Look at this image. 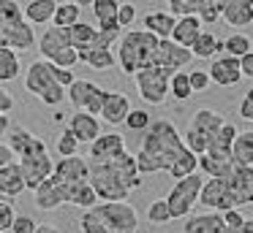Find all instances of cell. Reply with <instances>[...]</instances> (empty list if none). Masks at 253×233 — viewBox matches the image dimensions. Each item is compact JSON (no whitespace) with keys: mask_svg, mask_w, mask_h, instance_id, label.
I'll use <instances>...</instances> for the list:
<instances>
[{"mask_svg":"<svg viewBox=\"0 0 253 233\" xmlns=\"http://www.w3.org/2000/svg\"><path fill=\"white\" fill-rule=\"evenodd\" d=\"M90 187L95 190L98 200H128L133 190L142 187V173L136 168V157L128 149L117 152L109 160H87Z\"/></svg>","mask_w":253,"mask_h":233,"instance_id":"cell-1","label":"cell"},{"mask_svg":"<svg viewBox=\"0 0 253 233\" xmlns=\"http://www.w3.org/2000/svg\"><path fill=\"white\" fill-rule=\"evenodd\" d=\"M188 146L182 141V135L177 133L174 122L169 119H155L144 128V138L142 146L133 157H136V168L139 173H158V171H169L182 155H188Z\"/></svg>","mask_w":253,"mask_h":233,"instance_id":"cell-2","label":"cell"},{"mask_svg":"<svg viewBox=\"0 0 253 233\" xmlns=\"http://www.w3.org/2000/svg\"><path fill=\"white\" fill-rule=\"evenodd\" d=\"M199 203H204L212 211L240 209V206L253 203V168L234 166L226 176L204 179L199 190Z\"/></svg>","mask_w":253,"mask_h":233,"instance_id":"cell-3","label":"cell"},{"mask_svg":"<svg viewBox=\"0 0 253 233\" xmlns=\"http://www.w3.org/2000/svg\"><path fill=\"white\" fill-rule=\"evenodd\" d=\"M82 233H136L139 214L128 200H104L79 217Z\"/></svg>","mask_w":253,"mask_h":233,"instance_id":"cell-4","label":"cell"},{"mask_svg":"<svg viewBox=\"0 0 253 233\" xmlns=\"http://www.w3.org/2000/svg\"><path fill=\"white\" fill-rule=\"evenodd\" d=\"M155 46H158V35H153L150 30H128L120 33L117 38V65H120L123 73L133 76L139 68L153 63Z\"/></svg>","mask_w":253,"mask_h":233,"instance_id":"cell-5","label":"cell"},{"mask_svg":"<svg viewBox=\"0 0 253 233\" xmlns=\"http://www.w3.org/2000/svg\"><path fill=\"white\" fill-rule=\"evenodd\" d=\"M25 90L30 95H36L41 103L57 108L66 100V87L55 79V65L49 60H36L28 65V73H25Z\"/></svg>","mask_w":253,"mask_h":233,"instance_id":"cell-6","label":"cell"},{"mask_svg":"<svg viewBox=\"0 0 253 233\" xmlns=\"http://www.w3.org/2000/svg\"><path fill=\"white\" fill-rule=\"evenodd\" d=\"M39 52L44 60L60 65V68H74L79 63L77 49H74L71 38H68V30L66 27H57V25L44 30V35L39 38Z\"/></svg>","mask_w":253,"mask_h":233,"instance_id":"cell-7","label":"cell"},{"mask_svg":"<svg viewBox=\"0 0 253 233\" xmlns=\"http://www.w3.org/2000/svg\"><path fill=\"white\" fill-rule=\"evenodd\" d=\"M174 73V70L169 68H161V65H144V68H139L136 73H133V81H136V90L139 95L144 98V103H150V106H161V103L166 100V95H169V76Z\"/></svg>","mask_w":253,"mask_h":233,"instance_id":"cell-8","label":"cell"},{"mask_svg":"<svg viewBox=\"0 0 253 233\" xmlns=\"http://www.w3.org/2000/svg\"><path fill=\"white\" fill-rule=\"evenodd\" d=\"M202 184H204V179L196 171L177 179L171 193L166 195V206L171 211V220H182V217L191 214L193 203H199V190H202Z\"/></svg>","mask_w":253,"mask_h":233,"instance_id":"cell-9","label":"cell"},{"mask_svg":"<svg viewBox=\"0 0 253 233\" xmlns=\"http://www.w3.org/2000/svg\"><path fill=\"white\" fill-rule=\"evenodd\" d=\"M33 198H36V206H39L41 211H55L57 206L68 203V198H71V187H66L55 173H49V176L33 190Z\"/></svg>","mask_w":253,"mask_h":233,"instance_id":"cell-10","label":"cell"},{"mask_svg":"<svg viewBox=\"0 0 253 233\" xmlns=\"http://www.w3.org/2000/svg\"><path fill=\"white\" fill-rule=\"evenodd\" d=\"M191 63H193V54L188 46H180L171 38H158V46H155V54H153V65H161V68H169V70H180V68H188Z\"/></svg>","mask_w":253,"mask_h":233,"instance_id":"cell-11","label":"cell"},{"mask_svg":"<svg viewBox=\"0 0 253 233\" xmlns=\"http://www.w3.org/2000/svg\"><path fill=\"white\" fill-rule=\"evenodd\" d=\"M19 168H22V176H25V190H36L52 173L55 163H52L49 152H36V155L19 157Z\"/></svg>","mask_w":253,"mask_h":233,"instance_id":"cell-12","label":"cell"},{"mask_svg":"<svg viewBox=\"0 0 253 233\" xmlns=\"http://www.w3.org/2000/svg\"><path fill=\"white\" fill-rule=\"evenodd\" d=\"M52 173H55L57 179H60L66 187H79V184H84L90 179V168H87V160L79 155H68V157H60L57 160V166L52 168Z\"/></svg>","mask_w":253,"mask_h":233,"instance_id":"cell-13","label":"cell"},{"mask_svg":"<svg viewBox=\"0 0 253 233\" xmlns=\"http://www.w3.org/2000/svg\"><path fill=\"white\" fill-rule=\"evenodd\" d=\"M210 73V81L220 87H237L242 79V70H240V57L234 54H223V57H215L207 68Z\"/></svg>","mask_w":253,"mask_h":233,"instance_id":"cell-14","label":"cell"},{"mask_svg":"<svg viewBox=\"0 0 253 233\" xmlns=\"http://www.w3.org/2000/svg\"><path fill=\"white\" fill-rule=\"evenodd\" d=\"M8 146H11V152L17 157H25V155H36V152H46V144L39 138V135H33L30 130H25L22 125H11L8 128Z\"/></svg>","mask_w":253,"mask_h":233,"instance_id":"cell-15","label":"cell"},{"mask_svg":"<svg viewBox=\"0 0 253 233\" xmlns=\"http://www.w3.org/2000/svg\"><path fill=\"white\" fill-rule=\"evenodd\" d=\"M182 233H240V231H229V228H226V222H223V217H220V211L210 209L207 214L188 217Z\"/></svg>","mask_w":253,"mask_h":233,"instance_id":"cell-16","label":"cell"},{"mask_svg":"<svg viewBox=\"0 0 253 233\" xmlns=\"http://www.w3.org/2000/svg\"><path fill=\"white\" fill-rule=\"evenodd\" d=\"M126 149V138L120 133H98L90 141V160H109Z\"/></svg>","mask_w":253,"mask_h":233,"instance_id":"cell-17","label":"cell"},{"mask_svg":"<svg viewBox=\"0 0 253 233\" xmlns=\"http://www.w3.org/2000/svg\"><path fill=\"white\" fill-rule=\"evenodd\" d=\"M68 130L77 135L79 144H90V141L101 133V125H98V117H95V114H87V111H82V108H79L77 114H71Z\"/></svg>","mask_w":253,"mask_h":233,"instance_id":"cell-18","label":"cell"},{"mask_svg":"<svg viewBox=\"0 0 253 233\" xmlns=\"http://www.w3.org/2000/svg\"><path fill=\"white\" fill-rule=\"evenodd\" d=\"M77 57H79V63H87L95 70H109L117 65V57L112 52V46H79Z\"/></svg>","mask_w":253,"mask_h":233,"instance_id":"cell-19","label":"cell"},{"mask_svg":"<svg viewBox=\"0 0 253 233\" xmlns=\"http://www.w3.org/2000/svg\"><path fill=\"white\" fill-rule=\"evenodd\" d=\"M25 193V176L19 163H6L0 166V195L3 198H17V195Z\"/></svg>","mask_w":253,"mask_h":233,"instance_id":"cell-20","label":"cell"},{"mask_svg":"<svg viewBox=\"0 0 253 233\" xmlns=\"http://www.w3.org/2000/svg\"><path fill=\"white\" fill-rule=\"evenodd\" d=\"M131 111V100H128L123 92H109L106 90V100L101 106V119L109 125H123L126 114Z\"/></svg>","mask_w":253,"mask_h":233,"instance_id":"cell-21","label":"cell"},{"mask_svg":"<svg viewBox=\"0 0 253 233\" xmlns=\"http://www.w3.org/2000/svg\"><path fill=\"white\" fill-rule=\"evenodd\" d=\"M202 19H199L196 14H185V16H180V19L174 22V27H171V41H177L180 46H188L191 49V43L196 41V35L202 33Z\"/></svg>","mask_w":253,"mask_h":233,"instance_id":"cell-22","label":"cell"},{"mask_svg":"<svg viewBox=\"0 0 253 233\" xmlns=\"http://www.w3.org/2000/svg\"><path fill=\"white\" fill-rule=\"evenodd\" d=\"M93 16L98 22V30H123L117 25V8H120V0H93L90 3Z\"/></svg>","mask_w":253,"mask_h":233,"instance_id":"cell-23","label":"cell"},{"mask_svg":"<svg viewBox=\"0 0 253 233\" xmlns=\"http://www.w3.org/2000/svg\"><path fill=\"white\" fill-rule=\"evenodd\" d=\"M223 122H226V119L220 117L218 111H212V108H199V111L193 114V119H191V125L204 135V138H207V144L212 141V135L220 130V125H223Z\"/></svg>","mask_w":253,"mask_h":233,"instance_id":"cell-24","label":"cell"},{"mask_svg":"<svg viewBox=\"0 0 253 233\" xmlns=\"http://www.w3.org/2000/svg\"><path fill=\"white\" fill-rule=\"evenodd\" d=\"M220 16L231 27H248L253 22V5L245 3V0H229L223 5V11H220Z\"/></svg>","mask_w":253,"mask_h":233,"instance_id":"cell-25","label":"cell"},{"mask_svg":"<svg viewBox=\"0 0 253 233\" xmlns=\"http://www.w3.org/2000/svg\"><path fill=\"white\" fill-rule=\"evenodd\" d=\"M174 22H177L174 14H166V11H150V14L144 16L142 27H144V30H150L153 35H158V38H169Z\"/></svg>","mask_w":253,"mask_h":233,"instance_id":"cell-26","label":"cell"},{"mask_svg":"<svg viewBox=\"0 0 253 233\" xmlns=\"http://www.w3.org/2000/svg\"><path fill=\"white\" fill-rule=\"evenodd\" d=\"M218 52H223V41H218L212 33L202 27V33L196 35V41L191 43V54L199 57V60H210V57H215Z\"/></svg>","mask_w":253,"mask_h":233,"instance_id":"cell-27","label":"cell"},{"mask_svg":"<svg viewBox=\"0 0 253 233\" xmlns=\"http://www.w3.org/2000/svg\"><path fill=\"white\" fill-rule=\"evenodd\" d=\"M231 157H234L237 166L253 168V130H245V133L237 130L234 141H231Z\"/></svg>","mask_w":253,"mask_h":233,"instance_id":"cell-28","label":"cell"},{"mask_svg":"<svg viewBox=\"0 0 253 233\" xmlns=\"http://www.w3.org/2000/svg\"><path fill=\"white\" fill-rule=\"evenodd\" d=\"M98 90V84H93V81H87V79H74L71 84L66 87V98L71 100V106L77 108H82L84 111V106H87V100L93 98V92Z\"/></svg>","mask_w":253,"mask_h":233,"instance_id":"cell-29","label":"cell"},{"mask_svg":"<svg viewBox=\"0 0 253 233\" xmlns=\"http://www.w3.org/2000/svg\"><path fill=\"white\" fill-rule=\"evenodd\" d=\"M55 8H57V0H30L22 8V14L30 25H46V22H52Z\"/></svg>","mask_w":253,"mask_h":233,"instance_id":"cell-30","label":"cell"},{"mask_svg":"<svg viewBox=\"0 0 253 233\" xmlns=\"http://www.w3.org/2000/svg\"><path fill=\"white\" fill-rule=\"evenodd\" d=\"M22 70L19 65V54L8 46H0V81H14Z\"/></svg>","mask_w":253,"mask_h":233,"instance_id":"cell-31","label":"cell"},{"mask_svg":"<svg viewBox=\"0 0 253 233\" xmlns=\"http://www.w3.org/2000/svg\"><path fill=\"white\" fill-rule=\"evenodd\" d=\"M79 16H82V5H77V3H57V8H55V14H52V25H57V27H68V25H74V22H79Z\"/></svg>","mask_w":253,"mask_h":233,"instance_id":"cell-32","label":"cell"},{"mask_svg":"<svg viewBox=\"0 0 253 233\" xmlns=\"http://www.w3.org/2000/svg\"><path fill=\"white\" fill-rule=\"evenodd\" d=\"M66 30H68V38H71L74 49H79V46H87V43L93 41L98 27H93V25H87V22L79 19V22H74V25H68Z\"/></svg>","mask_w":253,"mask_h":233,"instance_id":"cell-33","label":"cell"},{"mask_svg":"<svg viewBox=\"0 0 253 233\" xmlns=\"http://www.w3.org/2000/svg\"><path fill=\"white\" fill-rule=\"evenodd\" d=\"M169 95L177 98V100H188V98L193 95L191 90V81H188V70H174V73L169 76Z\"/></svg>","mask_w":253,"mask_h":233,"instance_id":"cell-34","label":"cell"},{"mask_svg":"<svg viewBox=\"0 0 253 233\" xmlns=\"http://www.w3.org/2000/svg\"><path fill=\"white\" fill-rule=\"evenodd\" d=\"M22 19H25V14H22V5L17 0H0V30L17 25Z\"/></svg>","mask_w":253,"mask_h":233,"instance_id":"cell-35","label":"cell"},{"mask_svg":"<svg viewBox=\"0 0 253 233\" xmlns=\"http://www.w3.org/2000/svg\"><path fill=\"white\" fill-rule=\"evenodd\" d=\"M229 0H199V8H196V16L202 19V25H212V22L220 19V11Z\"/></svg>","mask_w":253,"mask_h":233,"instance_id":"cell-36","label":"cell"},{"mask_svg":"<svg viewBox=\"0 0 253 233\" xmlns=\"http://www.w3.org/2000/svg\"><path fill=\"white\" fill-rule=\"evenodd\" d=\"M68 203L79 206V209H90V206L98 203V195H95V190L90 187V182L79 184V187L71 190V198H68Z\"/></svg>","mask_w":253,"mask_h":233,"instance_id":"cell-37","label":"cell"},{"mask_svg":"<svg viewBox=\"0 0 253 233\" xmlns=\"http://www.w3.org/2000/svg\"><path fill=\"white\" fill-rule=\"evenodd\" d=\"M147 222H153V225H169L171 222V211H169V206H166V198H158V200L150 203Z\"/></svg>","mask_w":253,"mask_h":233,"instance_id":"cell-38","label":"cell"},{"mask_svg":"<svg viewBox=\"0 0 253 233\" xmlns=\"http://www.w3.org/2000/svg\"><path fill=\"white\" fill-rule=\"evenodd\" d=\"M223 52L234 54V57H242L245 52H251V41H248V35H242V33H231L223 41Z\"/></svg>","mask_w":253,"mask_h":233,"instance_id":"cell-39","label":"cell"},{"mask_svg":"<svg viewBox=\"0 0 253 233\" xmlns=\"http://www.w3.org/2000/svg\"><path fill=\"white\" fill-rule=\"evenodd\" d=\"M196 168H199V157L193 155V152H188V155H182L180 160H177L174 166L169 168V173H171L174 179H180V176H188V173H193Z\"/></svg>","mask_w":253,"mask_h":233,"instance_id":"cell-40","label":"cell"},{"mask_svg":"<svg viewBox=\"0 0 253 233\" xmlns=\"http://www.w3.org/2000/svg\"><path fill=\"white\" fill-rule=\"evenodd\" d=\"M77 152H79V141H77V135L66 128L60 133V138H57V155L68 157V155H77Z\"/></svg>","mask_w":253,"mask_h":233,"instance_id":"cell-41","label":"cell"},{"mask_svg":"<svg viewBox=\"0 0 253 233\" xmlns=\"http://www.w3.org/2000/svg\"><path fill=\"white\" fill-rule=\"evenodd\" d=\"M123 122H126L128 130H144L150 125V114L144 111V108H131V111L126 114V119H123Z\"/></svg>","mask_w":253,"mask_h":233,"instance_id":"cell-42","label":"cell"},{"mask_svg":"<svg viewBox=\"0 0 253 233\" xmlns=\"http://www.w3.org/2000/svg\"><path fill=\"white\" fill-rule=\"evenodd\" d=\"M182 141H185V146L193 152V155H202V152L207 149V138H204L193 125H188V133H185V138H182Z\"/></svg>","mask_w":253,"mask_h":233,"instance_id":"cell-43","label":"cell"},{"mask_svg":"<svg viewBox=\"0 0 253 233\" xmlns=\"http://www.w3.org/2000/svg\"><path fill=\"white\" fill-rule=\"evenodd\" d=\"M14 217H17V211H14V203H11V200H3V198H0V233L11 231Z\"/></svg>","mask_w":253,"mask_h":233,"instance_id":"cell-44","label":"cell"},{"mask_svg":"<svg viewBox=\"0 0 253 233\" xmlns=\"http://www.w3.org/2000/svg\"><path fill=\"white\" fill-rule=\"evenodd\" d=\"M166 5H169V11H171V14L185 16V14H196L199 0H166Z\"/></svg>","mask_w":253,"mask_h":233,"instance_id":"cell-45","label":"cell"},{"mask_svg":"<svg viewBox=\"0 0 253 233\" xmlns=\"http://www.w3.org/2000/svg\"><path fill=\"white\" fill-rule=\"evenodd\" d=\"M188 81H191L193 92H204L210 87V73L207 70H188Z\"/></svg>","mask_w":253,"mask_h":233,"instance_id":"cell-46","label":"cell"},{"mask_svg":"<svg viewBox=\"0 0 253 233\" xmlns=\"http://www.w3.org/2000/svg\"><path fill=\"white\" fill-rule=\"evenodd\" d=\"M36 225H39V222H36L33 217L17 214V217H14V222H11V233H33Z\"/></svg>","mask_w":253,"mask_h":233,"instance_id":"cell-47","label":"cell"},{"mask_svg":"<svg viewBox=\"0 0 253 233\" xmlns=\"http://www.w3.org/2000/svg\"><path fill=\"white\" fill-rule=\"evenodd\" d=\"M133 19H136V8H133L131 3H126V0H123L120 8H117V25H120V27H131Z\"/></svg>","mask_w":253,"mask_h":233,"instance_id":"cell-48","label":"cell"},{"mask_svg":"<svg viewBox=\"0 0 253 233\" xmlns=\"http://www.w3.org/2000/svg\"><path fill=\"white\" fill-rule=\"evenodd\" d=\"M220 217H223V222H226L229 231H240L242 222H245V217L240 214V209H226V211H220Z\"/></svg>","mask_w":253,"mask_h":233,"instance_id":"cell-49","label":"cell"},{"mask_svg":"<svg viewBox=\"0 0 253 233\" xmlns=\"http://www.w3.org/2000/svg\"><path fill=\"white\" fill-rule=\"evenodd\" d=\"M104 100H106V90H101V87H98V90L93 92V98L87 100L84 111H87V114H95V117H98V114H101V106H104Z\"/></svg>","mask_w":253,"mask_h":233,"instance_id":"cell-50","label":"cell"},{"mask_svg":"<svg viewBox=\"0 0 253 233\" xmlns=\"http://www.w3.org/2000/svg\"><path fill=\"white\" fill-rule=\"evenodd\" d=\"M240 117L248 119V122H253V87L248 90V95L242 98V103H240Z\"/></svg>","mask_w":253,"mask_h":233,"instance_id":"cell-51","label":"cell"},{"mask_svg":"<svg viewBox=\"0 0 253 233\" xmlns=\"http://www.w3.org/2000/svg\"><path fill=\"white\" fill-rule=\"evenodd\" d=\"M52 65H55V63H52ZM55 79L60 81L63 87H68L74 79H77V76H74V70H71V68H60V65H55Z\"/></svg>","mask_w":253,"mask_h":233,"instance_id":"cell-52","label":"cell"},{"mask_svg":"<svg viewBox=\"0 0 253 233\" xmlns=\"http://www.w3.org/2000/svg\"><path fill=\"white\" fill-rule=\"evenodd\" d=\"M240 70H242V76H251L253 79V49L240 57Z\"/></svg>","mask_w":253,"mask_h":233,"instance_id":"cell-53","label":"cell"},{"mask_svg":"<svg viewBox=\"0 0 253 233\" xmlns=\"http://www.w3.org/2000/svg\"><path fill=\"white\" fill-rule=\"evenodd\" d=\"M14 108V98L8 95L6 90H3V87H0V114H8Z\"/></svg>","mask_w":253,"mask_h":233,"instance_id":"cell-54","label":"cell"},{"mask_svg":"<svg viewBox=\"0 0 253 233\" xmlns=\"http://www.w3.org/2000/svg\"><path fill=\"white\" fill-rule=\"evenodd\" d=\"M11 160H14V152H11V146L0 141V166H6V163H11Z\"/></svg>","mask_w":253,"mask_h":233,"instance_id":"cell-55","label":"cell"},{"mask_svg":"<svg viewBox=\"0 0 253 233\" xmlns=\"http://www.w3.org/2000/svg\"><path fill=\"white\" fill-rule=\"evenodd\" d=\"M8 128H11V119H8V114H0V135H6Z\"/></svg>","mask_w":253,"mask_h":233,"instance_id":"cell-56","label":"cell"},{"mask_svg":"<svg viewBox=\"0 0 253 233\" xmlns=\"http://www.w3.org/2000/svg\"><path fill=\"white\" fill-rule=\"evenodd\" d=\"M240 233H253V220H245V222H242Z\"/></svg>","mask_w":253,"mask_h":233,"instance_id":"cell-57","label":"cell"},{"mask_svg":"<svg viewBox=\"0 0 253 233\" xmlns=\"http://www.w3.org/2000/svg\"><path fill=\"white\" fill-rule=\"evenodd\" d=\"M71 3H77V5H90L93 0H71Z\"/></svg>","mask_w":253,"mask_h":233,"instance_id":"cell-58","label":"cell"},{"mask_svg":"<svg viewBox=\"0 0 253 233\" xmlns=\"http://www.w3.org/2000/svg\"><path fill=\"white\" fill-rule=\"evenodd\" d=\"M245 3H251V5H253V0H245Z\"/></svg>","mask_w":253,"mask_h":233,"instance_id":"cell-59","label":"cell"}]
</instances>
